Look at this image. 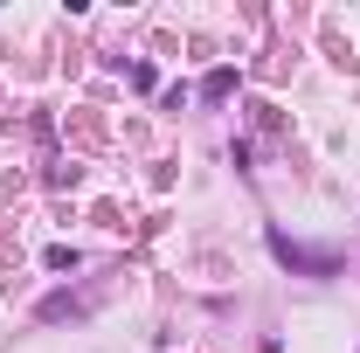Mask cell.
<instances>
[{
  "label": "cell",
  "instance_id": "cell-2",
  "mask_svg": "<svg viewBox=\"0 0 360 353\" xmlns=\"http://www.w3.org/2000/svg\"><path fill=\"white\" fill-rule=\"evenodd\" d=\"M201 90H208V97H229V90H236V70H215V77H208Z\"/></svg>",
  "mask_w": 360,
  "mask_h": 353
},
{
  "label": "cell",
  "instance_id": "cell-1",
  "mask_svg": "<svg viewBox=\"0 0 360 353\" xmlns=\"http://www.w3.org/2000/svg\"><path fill=\"white\" fill-rule=\"evenodd\" d=\"M270 250H277V264L305 270V277H333V270H340V257H333V250H305V243H291L284 229H270Z\"/></svg>",
  "mask_w": 360,
  "mask_h": 353
}]
</instances>
